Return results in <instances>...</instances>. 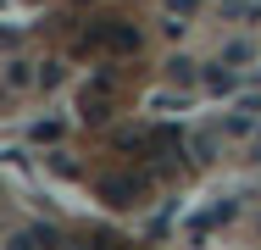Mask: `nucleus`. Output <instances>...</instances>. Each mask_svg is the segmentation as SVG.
Instances as JSON below:
<instances>
[{"label": "nucleus", "mask_w": 261, "mask_h": 250, "mask_svg": "<svg viewBox=\"0 0 261 250\" xmlns=\"http://www.w3.org/2000/svg\"><path fill=\"white\" fill-rule=\"evenodd\" d=\"M106 45H117V50H134V45H139V34H128V28H106Z\"/></svg>", "instance_id": "obj_1"}, {"label": "nucleus", "mask_w": 261, "mask_h": 250, "mask_svg": "<svg viewBox=\"0 0 261 250\" xmlns=\"http://www.w3.org/2000/svg\"><path fill=\"white\" fill-rule=\"evenodd\" d=\"M6 89H28V61H11V72H6Z\"/></svg>", "instance_id": "obj_2"}, {"label": "nucleus", "mask_w": 261, "mask_h": 250, "mask_svg": "<svg viewBox=\"0 0 261 250\" xmlns=\"http://www.w3.org/2000/svg\"><path fill=\"white\" fill-rule=\"evenodd\" d=\"M167 67H172V78H178V84H189V78H195V61H184V56H172Z\"/></svg>", "instance_id": "obj_3"}, {"label": "nucleus", "mask_w": 261, "mask_h": 250, "mask_svg": "<svg viewBox=\"0 0 261 250\" xmlns=\"http://www.w3.org/2000/svg\"><path fill=\"white\" fill-rule=\"evenodd\" d=\"M206 84H211V89H233V72H228V67H211Z\"/></svg>", "instance_id": "obj_4"}, {"label": "nucleus", "mask_w": 261, "mask_h": 250, "mask_svg": "<svg viewBox=\"0 0 261 250\" xmlns=\"http://www.w3.org/2000/svg\"><path fill=\"white\" fill-rule=\"evenodd\" d=\"M195 6H200V0H167V11H172V17H189Z\"/></svg>", "instance_id": "obj_5"}]
</instances>
